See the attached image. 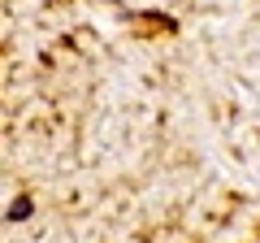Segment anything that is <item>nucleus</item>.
<instances>
[{"instance_id":"1","label":"nucleus","mask_w":260,"mask_h":243,"mask_svg":"<svg viewBox=\"0 0 260 243\" xmlns=\"http://www.w3.org/2000/svg\"><path fill=\"white\" fill-rule=\"evenodd\" d=\"M22 217H30V200H18V204L9 208V222H22Z\"/></svg>"}]
</instances>
